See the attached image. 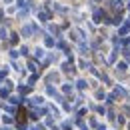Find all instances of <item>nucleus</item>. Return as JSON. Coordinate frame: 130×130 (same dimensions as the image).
<instances>
[{
    "mask_svg": "<svg viewBox=\"0 0 130 130\" xmlns=\"http://www.w3.org/2000/svg\"><path fill=\"white\" fill-rule=\"evenodd\" d=\"M18 116H20V118H18V122H20V124H22V122H26V110H24V108H20V110H18Z\"/></svg>",
    "mask_w": 130,
    "mask_h": 130,
    "instance_id": "1",
    "label": "nucleus"
}]
</instances>
